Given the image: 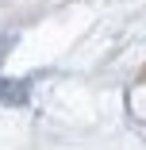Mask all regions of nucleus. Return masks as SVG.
Returning <instances> with one entry per match:
<instances>
[{
  "label": "nucleus",
  "instance_id": "f257e3e1",
  "mask_svg": "<svg viewBox=\"0 0 146 150\" xmlns=\"http://www.w3.org/2000/svg\"><path fill=\"white\" fill-rule=\"evenodd\" d=\"M0 100H4V104H23L27 100V88L19 81H0Z\"/></svg>",
  "mask_w": 146,
  "mask_h": 150
}]
</instances>
